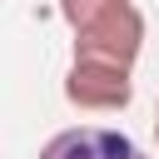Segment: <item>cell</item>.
I'll return each instance as SVG.
<instances>
[{"label": "cell", "mask_w": 159, "mask_h": 159, "mask_svg": "<svg viewBox=\"0 0 159 159\" xmlns=\"http://www.w3.org/2000/svg\"><path fill=\"white\" fill-rule=\"evenodd\" d=\"M60 15L75 35V60L134 70L144 50V15L134 0H60Z\"/></svg>", "instance_id": "6da1fadb"}, {"label": "cell", "mask_w": 159, "mask_h": 159, "mask_svg": "<svg viewBox=\"0 0 159 159\" xmlns=\"http://www.w3.org/2000/svg\"><path fill=\"white\" fill-rule=\"evenodd\" d=\"M65 99L75 109H94V114L129 109V99H134V70H119V65H104V60H70Z\"/></svg>", "instance_id": "7a4b0ae2"}, {"label": "cell", "mask_w": 159, "mask_h": 159, "mask_svg": "<svg viewBox=\"0 0 159 159\" xmlns=\"http://www.w3.org/2000/svg\"><path fill=\"white\" fill-rule=\"evenodd\" d=\"M40 159H149L129 134L119 129H104V124H75V129H60Z\"/></svg>", "instance_id": "3957f363"}, {"label": "cell", "mask_w": 159, "mask_h": 159, "mask_svg": "<svg viewBox=\"0 0 159 159\" xmlns=\"http://www.w3.org/2000/svg\"><path fill=\"white\" fill-rule=\"evenodd\" d=\"M154 139H159V109H154Z\"/></svg>", "instance_id": "277c9868"}]
</instances>
